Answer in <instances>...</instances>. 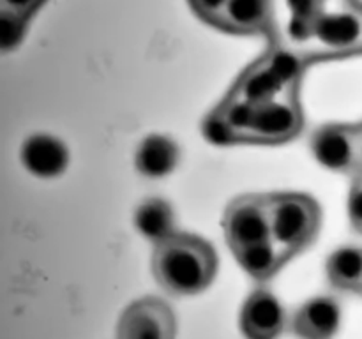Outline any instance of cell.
<instances>
[{
    "mask_svg": "<svg viewBox=\"0 0 362 339\" xmlns=\"http://www.w3.org/2000/svg\"><path fill=\"white\" fill-rule=\"evenodd\" d=\"M359 126H322L311 136V152L324 168L345 175L357 173Z\"/></svg>",
    "mask_w": 362,
    "mask_h": 339,
    "instance_id": "obj_9",
    "label": "cell"
},
{
    "mask_svg": "<svg viewBox=\"0 0 362 339\" xmlns=\"http://www.w3.org/2000/svg\"><path fill=\"white\" fill-rule=\"evenodd\" d=\"M349 2L354 0H267V34L276 39V46L300 56L315 21Z\"/></svg>",
    "mask_w": 362,
    "mask_h": 339,
    "instance_id": "obj_6",
    "label": "cell"
},
{
    "mask_svg": "<svg viewBox=\"0 0 362 339\" xmlns=\"http://www.w3.org/2000/svg\"><path fill=\"white\" fill-rule=\"evenodd\" d=\"M226 2H228V0H189L191 7H193V11L197 13V16L211 25L218 23Z\"/></svg>",
    "mask_w": 362,
    "mask_h": 339,
    "instance_id": "obj_20",
    "label": "cell"
},
{
    "mask_svg": "<svg viewBox=\"0 0 362 339\" xmlns=\"http://www.w3.org/2000/svg\"><path fill=\"white\" fill-rule=\"evenodd\" d=\"M361 9H362V4H361Z\"/></svg>",
    "mask_w": 362,
    "mask_h": 339,
    "instance_id": "obj_23",
    "label": "cell"
},
{
    "mask_svg": "<svg viewBox=\"0 0 362 339\" xmlns=\"http://www.w3.org/2000/svg\"><path fill=\"white\" fill-rule=\"evenodd\" d=\"M325 272L334 288L362 292V247L345 246L336 249L329 256Z\"/></svg>",
    "mask_w": 362,
    "mask_h": 339,
    "instance_id": "obj_16",
    "label": "cell"
},
{
    "mask_svg": "<svg viewBox=\"0 0 362 339\" xmlns=\"http://www.w3.org/2000/svg\"><path fill=\"white\" fill-rule=\"evenodd\" d=\"M27 21L28 20L16 16V14L0 11V46H2L4 52L14 48L21 41Z\"/></svg>",
    "mask_w": 362,
    "mask_h": 339,
    "instance_id": "obj_18",
    "label": "cell"
},
{
    "mask_svg": "<svg viewBox=\"0 0 362 339\" xmlns=\"http://www.w3.org/2000/svg\"><path fill=\"white\" fill-rule=\"evenodd\" d=\"M288 325L281 300L272 292L258 288L251 293L240 311V331L246 339H278Z\"/></svg>",
    "mask_w": 362,
    "mask_h": 339,
    "instance_id": "obj_10",
    "label": "cell"
},
{
    "mask_svg": "<svg viewBox=\"0 0 362 339\" xmlns=\"http://www.w3.org/2000/svg\"><path fill=\"white\" fill-rule=\"evenodd\" d=\"M42 4L45 0H0V11L28 20Z\"/></svg>",
    "mask_w": 362,
    "mask_h": 339,
    "instance_id": "obj_21",
    "label": "cell"
},
{
    "mask_svg": "<svg viewBox=\"0 0 362 339\" xmlns=\"http://www.w3.org/2000/svg\"><path fill=\"white\" fill-rule=\"evenodd\" d=\"M134 165L141 175L148 179H163L179 165V147L163 134H151L136 148Z\"/></svg>",
    "mask_w": 362,
    "mask_h": 339,
    "instance_id": "obj_14",
    "label": "cell"
},
{
    "mask_svg": "<svg viewBox=\"0 0 362 339\" xmlns=\"http://www.w3.org/2000/svg\"><path fill=\"white\" fill-rule=\"evenodd\" d=\"M341 304L331 295L306 300L290 320V328L299 339H334L341 328Z\"/></svg>",
    "mask_w": 362,
    "mask_h": 339,
    "instance_id": "obj_11",
    "label": "cell"
},
{
    "mask_svg": "<svg viewBox=\"0 0 362 339\" xmlns=\"http://www.w3.org/2000/svg\"><path fill=\"white\" fill-rule=\"evenodd\" d=\"M233 254H235L240 267L257 281H265V279L272 278L286 263L272 240L243 247Z\"/></svg>",
    "mask_w": 362,
    "mask_h": 339,
    "instance_id": "obj_17",
    "label": "cell"
},
{
    "mask_svg": "<svg viewBox=\"0 0 362 339\" xmlns=\"http://www.w3.org/2000/svg\"><path fill=\"white\" fill-rule=\"evenodd\" d=\"M303 109L297 95L247 105L226 99L211 113L204 133L212 143H285L303 129Z\"/></svg>",
    "mask_w": 362,
    "mask_h": 339,
    "instance_id": "obj_1",
    "label": "cell"
},
{
    "mask_svg": "<svg viewBox=\"0 0 362 339\" xmlns=\"http://www.w3.org/2000/svg\"><path fill=\"white\" fill-rule=\"evenodd\" d=\"M349 214L354 228L362 233V173L354 175V184L349 196Z\"/></svg>",
    "mask_w": 362,
    "mask_h": 339,
    "instance_id": "obj_19",
    "label": "cell"
},
{
    "mask_svg": "<svg viewBox=\"0 0 362 339\" xmlns=\"http://www.w3.org/2000/svg\"><path fill=\"white\" fill-rule=\"evenodd\" d=\"M362 52L361 4L349 2L317 20L308 34L300 59L322 60Z\"/></svg>",
    "mask_w": 362,
    "mask_h": 339,
    "instance_id": "obj_5",
    "label": "cell"
},
{
    "mask_svg": "<svg viewBox=\"0 0 362 339\" xmlns=\"http://www.w3.org/2000/svg\"><path fill=\"white\" fill-rule=\"evenodd\" d=\"M134 226L141 237L158 244L177 232L175 212L163 198H147L134 212Z\"/></svg>",
    "mask_w": 362,
    "mask_h": 339,
    "instance_id": "obj_15",
    "label": "cell"
},
{
    "mask_svg": "<svg viewBox=\"0 0 362 339\" xmlns=\"http://www.w3.org/2000/svg\"><path fill=\"white\" fill-rule=\"evenodd\" d=\"M269 218L272 242L285 261L313 244L320 232L322 210L308 194H269Z\"/></svg>",
    "mask_w": 362,
    "mask_h": 339,
    "instance_id": "obj_4",
    "label": "cell"
},
{
    "mask_svg": "<svg viewBox=\"0 0 362 339\" xmlns=\"http://www.w3.org/2000/svg\"><path fill=\"white\" fill-rule=\"evenodd\" d=\"M362 173V124L359 126V138H357V173Z\"/></svg>",
    "mask_w": 362,
    "mask_h": 339,
    "instance_id": "obj_22",
    "label": "cell"
},
{
    "mask_svg": "<svg viewBox=\"0 0 362 339\" xmlns=\"http://www.w3.org/2000/svg\"><path fill=\"white\" fill-rule=\"evenodd\" d=\"M177 320L161 299L145 297L126 307L117 327V339H175Z\"/></svg>",
    "mask_w": 362,
    "mask_h": 339,
    "instance_id": "obj_8",
    "label": "cell"
},
{
    "mask_svg": "<svg viewBox=\"0 0 362 339\" xmlns=\"http://www.w3.org/2000/svg\"><path fill=\"white\" fill-rule=\"evenodd\" d=\"M214 27L232 34H267V0H228Z\"/></svg>",
    "mask_w": 362,
    "mask_h": 339,
    "instance_id": "obj_13",
    "label": "cell"
},
{
    "mask_svg": "<svg viewBox=\"0 0 362 339\" xmlns=\"http://www.w3.org/2000/svg\"><path fill=\"white\" fill-rule=\"evenodd\" d=\"M223 230L232 253L253 244L272 240L269 196L246 194L235 198L226 208Z\"/></svg>",
    "mask_w": 362,
    "mask_h": 339,
    "instance_id": "obj_7",
    "label": "cell"
},
{
    "mask_svg": "<svg viewBox=\"0 0 362 339\" xmlns=\"http://www.w3.org/2000/svg\"><path fill=\"white\" fill-rule=\"evenodd\" d=\"M218 256L211 244L193 233L175 232L154 244L152 274L165 292L193 297L214 281Z\"/></svg>",
    "mask_w": 362,
    "mask_h": 339,
    "instance_id": "obj_2",
    "label": "cell"
},
{
    "mask_svg": "<svg viewBox=\"0 0 362 339\" xmlns=\"http://www.w3.org/2000/svg\"><path fill=\"white\" fill-rule=\"evenodd\" d=\"M21 162L25 168L41 179L59 177L69 165L67 147L55 136L34 134L21 147Z\"/></svg>",
    "mask_w": 362,
    "mask_h": 339,
    "instance_id": "obj_12",
    "label": "cell"
},
{
    "mask_svg": "<svg viewBox=\"0 0 362 339\" xmlns=\"http://www.w3.org/2000/svg\"><path fill=\"white\" fill-rule=\"evenodd\" d=\"M304 64L306 62L297 53L274 46L240 74L226 99L257 105L297 95Z\"/></svg>",
    "mask_w": 362,
    "mask_h": 339,
    "instance_id": "obj_3",
    "label": "cell"
}]
</instances>
